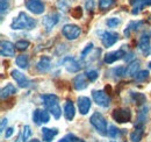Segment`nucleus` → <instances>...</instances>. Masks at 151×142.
Segmentation results:
<instances>
[{
    "instance_id": "obj_1",
    "label": "nucleus",
    "mask_w": 151,
    "mask_h": 142,
    "mask_svg": "<svg viewBox=\"0 0 151 142\" xmlns=\"http://www.w3.org/2000/svg\"><path fill=\"white\" fill-rule=\"evenodd\" d=\"M36 25H37V21L35 19L30 18L24 12H20L18 17L13 19V21L11 23V28L13 30H22V29L30 30V29H34L36 27Z\"/></svg>"
},
{
    "instance_id": "obj_2",
    "label": "nucleus",
    "mask_w": 151,
    "mask_h": 142,
    "mask_svg": "<svg viewBox=\"0 0 151 142\" xmlns=\"http://www.w3.org/2000/svg\"><path fill=\"white\" fill-rule=\"evenodd\" d=\"M41 99L43 100V104L45 108L49 111L50 114H52V117L55 119H59L60 115H62V108L59 106V99L56 94H42L41 96Z\"/></svg>"
},
{
    "instance_id": "obj_3",
    "label": "nucleus",
    "mask_w": 151,
    "mask_h": 142,
    "mask_svg": "<svg viewBox=\"0 0 151 142\" xmlns=\"http://www.w3.org/2000/svg\"><path fill=\"white\" fill-rule=\"evenodd\" d=\"M90 122L91 125L95 128V130L102 135V136H106L108 135V126H107V121L106 119L104 118V115L99 112H94L91 118H90Z\"/></svg>"
},
{
    "instance_id": "obj_4",
    "label": "nucleus",
    "mask_w": 151,
    "mask_h": 142,
    "mask_svg": "<svg viewBox=\"0 0 151 142\" xmlns=\"http://www.w3.org/2000/svg\"><path fill=\"white\" fill-rule=\"evenodd\" d=\"M114 121H116L117 124H127L130 122L132 118V113L130 108L128 107H120V108H115L112 113Z\"/></svg>"
},
{
    "instance_id": "obj_5",
    "label": "nucleus",
    "mask_w": 151,
    "mask_h": 142,
    "mask_svg": "<svg viewBox=\"0 0 151 142\" xmlns=\"http://www.w3.org/2000/svg\"><path fill=\"white\" fill-rule=\"evenodd\" d=\"M99 35L102 44L105 48H111L119 41V34L115 32H108V30H99L96 32Z\"/></svg>"
},
{
    "instance_id": "obj_6",
    "label": "nucleus",
    "mask_w": 151,
    "mask_h": 142,
    "mask_svg": "<svg viewBox=\"0 0 151 142\" xmlns=\"http://www.w3.org/2000/svg\"><path fill=\"white\" fill-rule=\"evenodd\" d=\"M92 98L98 106L107 108L111 105V97L106 93L105 90H93L92 91Z\"/></svg>"
},
{
    "instance_id": "obj_7",
    "label": "nucleus",
    "mask_w": 151,
    "mask_h": 142,
    "mask_svg": "<svg viewBox=\"0 0 151 142\" xmlns=\"http://www.w3.org/2000/svg\"><path fill=\"white\" fill-rule=\"evenodd\" d=\"M150 42H151V30L144 32L141 35V37H139L138 44H137V49L143 54L144 56H148L150 54V50H151Z\"/></svg>"
},
{
    "instance_id": "obj_8",
    "label": "nucleus",
    "mask_w": 151,
    "mask_h": 142,
    "mask_svg": "<svg viewBox=\"0 0 151 142\" xmlns=\"http://www.w3.org/2000/svg\"><path fill=\"white\" fill-rule=\"evenodd\" d=\"M59 18H60V14L57 12H51L43 18L42 25H43V28L45 29L47 33H50L54 29V27L59 22Z\"/></svg>"
},
{
    "instance_id": "obj_9",
    "label": "nucleus",
    "mask_w": 151,
    "mask_h": 142,
    "mask_svg": "<svg viewBox=\"0 0 151 142\" xmlns=\"http://www.w3.org/2000/svg\"><path fill=\"white\" fill-rule=\"evenodd\" d=\"M62 34L64 37H66L70 41L77 40L79 35L81 34V29L79 26L77 25H72V23H68L62 28Z\"/></svg>"
},
{
    "instance_id": "obj_10",
    "label": "nucleus",
    "mask_w": 151,
    "mask_h": 142,
    "mask_svg": "<svg viewBox=\"0 0 151 142\" xmlns=\"http://www.w3.org/2000/svg\"><path fill=\"white\" fill-rule=\"evenodd\" d=\"M26 8L29 12H32L33 14L40 15L45 11V4L42 0H27Z\"/></svg>"
},
{
    "instance_id": "obj_11",
    "label": "nucleus",
    "mask_w": 151,
    "mask_h": 142,
    "mask_svg": "<svg viewBox=\"0 0 151 142\" xmlns=\"http://www.w3.org/2000/svg\"><path fill=\"white\" fill-rule=\"evenodd\" d=\"M33 121L36 125L48 124L50 121L49 111L48 109H41V108L34 109V112H33Z\"/></svg>"
},
{
    "instance_id": "obj_12",
    "label": "nucleus",
    "mask_w": 151,
    "mask_h": 142,
    "mask_svg": "<svg viewBox=\"0 0 151 142\" xmlns=\"http://www.w3.org/2000/svg\"><path fill=\"white\" fill-rule=\"evenodd\" d=\"M62 64L63 67L71 73H75V72H78L81 69V65L78 61H76V58L73 57H70V56H66L62 59Z\"/></svg>"
},
{
    "instance_id": "obj_13",
    "label": "nucleus",
    "mask_w": 151,
    "mask_h": 142,
    "mask_svg": "<svg viewBox=\"0 0 151 142\" xmlns=\"http://www.w3.org/2000/svg\"><path fill=\"white\" fill-rule=\"evenodd\" d=\"M11 76H12V78L18 83V85H19L20 88H29L30 86V80L19 70H12L11 71Z\"/></svg>"
},
{
    "instance_id": "obj_14",
    "label": "nucleus",
    "mask_w": 151,
    "mask_h": 142,
    "mask_svg": "<svg viewBox=\"0 0 151 142\" xmlns=\"http://www.w3.org/2000/svg\"><path fill=\"white\" fill-rule=\"evenodd\" d=\"M77 105H78V109L80 112V114L83 115H86L90 109H91V106H92V100L88 98V97H79L77 99Z\"/></svg>"
},
{
    "instance_id": "obj_15",
    "label": "nucleus",
    "mask_w": 151,
    "mask_h": 142,
    "mask_svg": "<svg viewBox=\"0 0 151 142\" xmlns=\"http://www.w3.org/2000/svg\"><path fill=\"white\" fill-rule=\"evenodd\" d=\"M15 44L9 41H1L0 44V54L4 57H13L15 55Z\"/></svg>"
},
{
    "instance_id": "obj_16",
    "label": "nucleus",
    "mask_w": 151,
    "mask_h": 142,
    "mask_svg": "<svg viewBox=\"0 0 151 142\" xmlns=\"http://www.w3.org/2000/svg\"><path fill=\"white\" fill-rule=\"evenodd\" d=\"M124 56H126V53L123 51V49L115 50V51H112V53L106 54V55L104 56V62H105L106 64H112V63L119 61V59L124 58Z\"/></svg>"
},
{
    "instance_id": "obj_17",
    "label": "nucleus",
    "mask_w": 151,
    "mask_h": 142,
    "mask_svg": "<svg viewBox=\"0 0 151 142\" xmlns=\"http://www.w3.org/2000/svg\"><path fill=\"white\" fill-rule=\"evenodd\" d=\"M36 69L41 73H45L51 69V58L49 56H42L36 64Z\"/></svg>"
},
{
    "instance_id": "obj_18",
    "label": "nucleus",
    "mask_w": 151,
    "mask_h": 142,
    "mask_svg": "<svg viewBox=\"0 0 151 142\" xmlns=\"http://www.w3.org/2000/svg\"><path fill=\"white\" fill-rule=\"evenodd\" d=\"M86 75L85 73H80V75H77L72 83H73V86L77 91H83L87 88V80H86Z\"/></svg>"
},
{
    "instance_id": "obj_19",
    "label": "nucleus",
    "mask_w": 151,
    "mask_h": 142,
    "mask_svg": "<svg viewBox=\"0 0 151 142\" xmlns=\"http://www.w3.org/2000/svg\"><path fill=\"white\" fill-rule=\"evenodd\" d=\"M76 115V107L73 105V103L71 100H66L65 105H64V117L68 121L73 120Z\"/></svg>"
},
{
    "instance_id": "obj_20",
    "label": "nucleus",
    "mask_w": 151,
    "mask_h": 142,
    "mask_svg": "<svg viewBox=\"0 0 151 142\" xmlns=\"http://www.w3.org/2000/svg\"><path fill=\"white\" fill-rule=\"evenodd\" d=\"M143 23H144V21H143V20L130 21V22L128 23V26L126 27V29L123 30V34H124V36H126V37H129L132 32H136L138 28H141V26H142Z\"/></svg>"
},
{
    "instance_id": "obj_21",
    "label": "nucleus",
    "mask_w": 151,
    "mask_h": 142,
    "mask_svg": "<svg viewBox=\"0 0 151 142\" xmlns=\"http://www.w3.org/2000/svg\"><path fill=\"white\" fill-rule=\"evenodd\" d=\"M58 134V129L57 128H47V127H43L42 128V138H43V141L45 142H51L52 139Z\"/></svg>"
},
{
    "instance_id": "obj_22",
    "label": "nucleus",
    "mask_w": 151,
    "mask_h": 142,
    "mask_svg": "<svg viewBox=\"0 0 151 142\" xmlns=\"http://www.w3.org/2000/svg\"><path fill=\"white\" fill-rule=\"evenodd\" d=\"M143 135H144V126L135 125V130L130 134V140L132 142H141Z\"/></svg>"
},
{
    "instance_id": "obj_23",
    "label": "nucleus",
    "mask_w": 151,
    "mask_h": 142,
    "mask_svg": "<svg viewBox=\"0 0 151 142\" xmlns=\"http://www.w3.org/2000/svg\"><path fill=\"white\" fill-rule=\"evenodd\" d=\"M18 92V89L13 85V84H11V83H8L5 88H2L1 89V99L2 100H5V99H7V98H9L11 96H14L15 93Z\"/></svg>"
},
{
    "instance_id": "obj_24",
    "label": "nucleus",
    "mask_w": 151,
    "mask_h": 142,
    "mask_svg": "<svg viewBox=\"0 0 151 142\" xmlns=\"http://www.w3.org/2000/svg\"><path fill=\"white\" fill-rule=\"evenodd\" d=\"M141 67V62L138 59H134L132 62L129 63V65H127L126 69V76H134Z\"/></svg>"
},
{
    "instance_id": "obj_25",
    "label": "nucleus",
    "mask_w": 151,
    "mask_h": 142,
    "mask_svg": "<svg viewBox=\"0 0 151 142\" xmlns=\"http://www.w3.org/2000/svg\"><path fill=\"white\" fill-rule=\"evenodd\" d=\"M15 63H17V65L19 67L20 69H28V65H29V57H28V55H19L18 57H17V59H15Z\"/></svg>"
},
{
    "instance_id": "obj_26",
    "label": "nucleus",
    "mask_w": 151,
    "mask_h": 142,
    "mask_svg": "<svg viewBox=\"0 0 151 142\" xmlns=\"http://www.w3.org/2000/svg\"><path fill=\"white\" fill-rule=\"evenodd\" d=\"M130 97H132V101L137 106H142L145 103V100H147V97L143 93H141V92H132L130 93Z\"/></svg>"
},
{
    "instance_id": "obj_27",
    "label": "nucleus",
    "mask_w": 151,
    "mask_h": 142,
    "mask_svg": "<svg viewBox=\"0 0 151 142\" xmlns=\"http://www.w3.org/2000/svg\"><path fill=\"white\" fill-rule=\"evenodd\" d=\"M147 115H148V108H147L145 106H143L141 109H139V112H138L137 122H136L135 125H142V126H144L145 120H147Z\"/></svg>"
},
{
    "instance_id": "obj_28",
    "label": "nucleus",
    "mask_w": 151,
    "mask_h": 142,
    "mask_svg": "<svg viewBox=\"0 0 151 142\" xmlns=\"http://www.w3.org/2000/svg\"><path fill=\"white\" fill-rule=\"evenodd\" d=\"M114 4H115V0H99L98 6H99V9L107 11L113 6Z\"/></svg>"
},
{
    "instance_id": "obj_29",
    "label": "nucleus",
    "mask_w": 151,
    "mask_h": 142,
    "mask_svg": "<svg viewBox=\"0 0 151 142\" xmlns=\"http://www.w3.org/2000/svg\"><path fill=\"white\" fill-rule=\"evenodd\" d=\"M148 77H149V70L137 71V72L134 75V79H135L136 82H144Z\"/></svg>"
},
{
    "instance_id": "obj_30",
    "label": "nucleus",
    "mask_w": 151,
    "mask_h": 142,
    "mask_svg": "<svg viewBox=\"0 0 151 142\" xmlns=\"http://www.w3.org/2000/svg\"><path fill=\"white\" fill-rule=\"evenodd\" d=\"M9 5H11V0H0V12H1V18L5 17V14L8 13L9 11Z\"/></svg>"
},
{
    "instance_id": "obj_31",
    "label": "nucleus",
    "mask_w": 151,
    "mask_h": 142,
    "mask_svg": "<svg viewBox=\"0 0 151 142\" xmlns=\"http://www.w3.org/2000/svg\"><path fill=\"white\" fill-rule=\"evenodd\" d=\"M85 75H86V77H87V79L90 82H95L98 79V77H99V72H98V70H95V69L87 70L85 72Z\"/></svg>"
},
{
    "instance_id": "obj_32",
    "label": "nucleus",
    "mask_w": 151,
    "mask_h": 142,
    "mask_svg": "<svg viewBox=\"0 0 151 142\" xmlns=\"http://www.w3.org/2000/svg\"><path fill=\"white\" fill-rule=\"evenodd\" d=\"M121 134H122L121 129L116 128V127L113 126V125L108 126V135H109L111 138H117V136H120Z\"/></svg>"
},
{
    "instance_id": "obj_33",
    "label": "nucleus",
    "mask_w": 151,
    "mask_h": 142,
    "mask_svg": "<svg viewBox=\"0 0 151 142\" xmlns=\"http://www.w3.org/2000/svg\"><path fill=\"white\" fill-rule=\"evenodd\" d=\"M29 46H30V43H29V41H27V40H19V41L15 43L17 49H18V50H21V51L28 49Z\"/></svg>"
},
{
    "instance_id": "obj_34",
    "label": "nucleus",
    "mask_w": 151,
    "mask_h": 142,
    "mask_svg": "<svg viewBox=\"0 0 151 142\" xmlns=\"http://www.w3.org/2000/svg\"><path fill=\"white\" fill-rule=\"evenodd\" d=\"M120 23H121V19H119V18H108L106 20V25H107L109 28H115V27H117Z\"/></svg>"
},
{
    "instance_id": "obj_35",
    "label": "nucleus",
    "mask_w": 151,
    "mask_h": 142,
    "mask_svg": "<svg viewBox=\"0 0 151 142\" xmlns=\"http://www.w3.org/2000/svg\"><path fill=\"white\" fill-rule=\"evenodd\" d=\"M126 69H127L126 67H119V68H114L112 72L115 75L116 78H121V77L126 76Z\"/></svg>"
},
{
    "instance_id": "obj_36",
    "label": "nucleus",
    "mask_w": 151,
    "mask_h": 142,
    "mask_svg": "<svg viewBox=\"0 0 151 142\" xmlns=\"http://www.w3.org/2000/svg\"><path fill=\"white\" fill-rule=\"evenodd\" d=\"M32 136V129H30V127L28 126V125H26L24 127H23V133H22V140L24 142H28L29 140V138Z\"/></svg>"
},
{
    "instance_id": "obj_37",
    "label": "nucleus",
    "mask_w": 151,
    "mask_h": 142,
    "mask_svg": "<svg viewBox=\"0 0 151 142\" xmlns=\"http://www.w3.org/2000/svg\"><path fill=\"white\" fill-rule=\"evenodd\" d=\"M71 15H72V18L75 19H80L81 18V15H83V8L80 7V6H77L76 8L72 9V12H71Z\"/></svg>"
},
{
    "instance_id": "obj_38",
    "label": "nucleus",
    "mask_w": 151,
    "mask_h": 142,
    "mask_svg": "<svg viewBox=\"0 0 151 142\" xmlns=\"http://www.w3.org/2000/svg\"><path fill=\"white\" fill-rule=\"evenodd\" d=\"M57 6H58L59 11H63V12H66L69 9V2H68V0H58Z\"/></svg>"
},
{
    "instance_id": "obj_39",
    "label": "nucleus",
    "mask_w": 151,
    "mask_h": 142,
    "mask_svg": "<svg viewBox=\"0 0 151 142\" xmlns=\"http://www.w3.org/2000/svg\"><path fill=\"white\" fill-rule=\"evenodd\" d=\"M85 7H86V9H87L88 13H93L95 8V1L94 0H86Z\"/></svg>"
},
{
    "instance_id": "obj_40",
    "label": "nucleus",
    "mask_w": 151,
    "mask_h": 142,
    "mask_svg": "<svg viewBox=\"0 0 151 142\" xmlns=\"http://www.w3.org/2000/svg\"><path fill=\"white\" fill-rule=\"evenodd\" d=\"M92 49H93V43H92V42H90V43L85 47V49L81 51V55H80V56H81V59H84L88 54L91 53V50H92Z\"/></svg>"
},
{
    "instance_id": "obj_41",
    "label": "nucleus",
    "mask_w": 151,
    "mask_h": 142,
    "mask_svg": "<svg viewBox=\"0 0 151 142\" xmlns=\"http://www.w3.org/2000/svg\"><path fill=\"white\" fill-rule=\"evenodd\" d=\"M75 138L76 136L73 135V134H69V135H66V136L62 138L58 142H73L75 141Z\"/></svg>"
},
{
    "instance_id": "obj_42",
    "label": "nucleus",
    "mask_w": 151,
    "mask_h": 142,
    "mask_svg": "<svg viewBox=\"0 0 151 142\" xmlns=\"http://www.w3.org/2000/svg\"><path fill=\"white\" fill-rule=\"evenodd\" d=\"M13 133H14V128H12V127L7 128V129H6V133H5V138H6V139L11 138V136L13 135Z\"/></svg>"
},
{
    "instance_id": "obj_43",
    "label": "nucleus",
    "mask_w": 151,
    "mask_h": 142,
    "mask_svg": "<svg viewBox=\"0 0 151 142\" xmlns=\"http://www.w3.org/2000/svg\"><path fill=\"white\" fill-rule=\"evenodd\" d=\"M126 62H130V59H134V53H129V54H126L124 58H123Z\"/></svg>"
},
{
    "instance_id": "obj_44",
    "label": "nucleus",
    "mask_w": 151,
    "mask_h": 142,
    "mask_svg": "<svg viewBox=\"0 0 151 142\" xmlns=\"http://www.w3.org/2000/svg\"><path fill=\"white\" fill-rule=\"evenodd\" d=\"M7 125V119L6 118H4L2 120H1V132H4L5 130V126Z\"/></svg>"
},
{
    "instance_id": "obj_45",
    "label": "nucleus",
    "mask_w": 151,
    "mask_h": 142,
    "mask_svg": "<svg viewBox=\"0 0 151 142\" xmlns=\"http://www.w3.org/2000/svg\"><path fill=\"white\" fill-rule=\"evenodd\" d=\"M142 1H143L144 6H150L151 5V0H142Z\"/></svg>"
},
{
    "instance_id": "obj_46",
    "label": "nucleus",
    "mask_w": 151,
    "mask_h": 142,
    "mask_svg": "<svg viewBox=\"0 0 151 142\" xmlns=\"http://www.w3.org/2000/svg\"><path fill=\"white\" fill-rule=\"evenodd\" d=\"M73 142H85L84 140H81V139H77V138H75V141Z\"/></svg>"
},
{
    "instance_id": "obj_47",
    "label": "nucleus",
    "mask_w": 151,
    "mask_h": 142,
    "mask_svg": "<svg viewBox=\"0 0 151 142\" xmlns=\"http://www.w3.org/2000/svg\"><path fill=\"white\" fill-rule=\"evenodd\" d=\"M28 142H41V141L37 140V139H34V140H30V141H28Z\"/></svg>"
},
{
    "instance_id": "obj_48",
    "label": "nucleus",
    "mask_w": 151,
    "mask_h": 142,
    "mask_svg": "<svg viewBox=\"0 0 151 142\" xmlns=\"http://www.w3.org/2000/svg\"><path fill=\"white\" fill-rule=\"evenodd\" d=\"M149 68H150V69H151V62H150V63H149Z\"/></svg>"
},
{
    "instance_id": "obj_49",
    "label": "nucleus",
    "mask_w": 151,
    "mask_h": 142,
    "mask_svg": "<svg viewBox=\"0 0 151 142\" xmlns=\"http://www.w3.org/2000/svg\"><path fill=\"white\" fill-rule=\"evenodd\" d=\"M111 142H117V141H111Z\"/></svg>"
}]
</instances>
